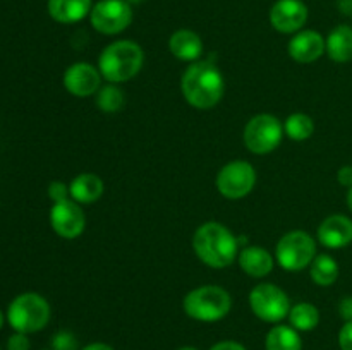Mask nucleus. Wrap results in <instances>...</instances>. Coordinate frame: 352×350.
I'll use <instances>...</instances> for the list:
<instances>
[{
  "label": "nucleus",
  "instance_id": "obj_29",
  "mask_svg": "<svg viewBox=\"0 0 352 350\" xmlns=\"http://www.w3.org/2000/svg\"><path fill=\"white\" fill-rule=\"evenodd\" d=\"M339 347L340 350H352V321H346V325L340 328Z\"/></svg>",
  "mask_w": 352,
  "mask_h": 350
},
{
  "label": "nucleus",
  "instance_id": "obj_25",
  "mask_svg": "<svg viewBox=\"0 0 352 350\" xmlns=\"http://www.w3.org/2000/svg\"><path fill=\"white\" fill-rule=\"evenodd\" d=\"M96 105L105 113L120 112L126 105V96L122 89L117 88L116 84H107L96 93Z\"/></svg>",
  "mask_w": 352,
  "mask_h": 350
},
{
  "label": "nucleus",
  "instance_id": "obj_23",
  "mask_svg": "<svg viewBox=\"0 0 352 350\" xmlns=\"http://www.w3.org/2000/svg\"><path fill=\"white\" fill-rule=\"evenodd\" d=\"M289 323L298 331H311L320 323V311L309 302H301L289 311Z\"/></svg>",
  "mask_w": 352,
  "mask_h": 350
},
{
  "label": "nucleus",
  "instance_id": "obj_34",
  "mask_svg": "<svg viewBox=\"0 0 352 350\" xmlns=\"http://www.w3.org/2000/svg\"><path fill=\"white\" fill-rule=\"evenodd\" d=\"M347 206L352 211V187H349V192H347Z\"/></svg>",
  "mask_w": 352,
  "mask_h": 350
},
{
  "label": "nucleus",
  "instance_id": "obj_13",
  "mask_svg": "<svg viewBox=\"0 0 352 350\" xmlns=\"http://www.w3.org/2000/svg\"><path fill=\"white\" fill-rule=\"evenodd\" d=\"M102 74L95 65L88 62H76L64 72V86L71 95L86 98L98 93Z\"/></svg>",
  "mask_w": 352,
  "mask_h": 350
},
{
  "label": "nucleus",
  "instance_id": "obj_11",
  "mask_svg": "<svg viewBox=\"0 0 352 350\" xmlns=\"http://www.w3.org/2000/svg\"><path fill=\"white\" fill-rule=\"evenodd\" d=\"M50 223L57 235L64 239H76L85 232L86 218L79 202L74 199H64L52 206Z\"/></svg>",
  "mask_w": 352,
  "mask_h": 350
},
{
  "label": "nucleus",
  "instance_id": "obj_18",
  "mask_svg": "<svg viewBox=\"0 0 352 350\" xmlns=\"http://www.w3.org/2000/svg\"><path fill=\"white\" fill-rule=\"evenodd\" d=\"M91 0H48V14L54 21L72 24L91 12Z\"/></svg>",
  "mask_w": 352,
  "mask_h": 350
},
{
  "label": "nucleus",
  "instance_id": "obj_7",
  "mask_svg": "<svg viewBox=\"0 0 352 350\" xmlns=\"http://www.w3.org/2000/svg\"><path fill=\"white\" fill-rule=\"evenodd\" d=\"M284 136V126L270 113L254 115L244 127V144L254 154H267L277 150Z\"/></svg>",
  "mask_w": 352,
  "mask_h": 350
},
{
  "label": "nucleus",
  "instance_id": "obj_3",
  "mask_svg": "<svg viewBox=\"0 0 352 350\" xmlns=\"http://www.w3.org/2000/svg\"><path fill=\"white\" fill-rule=\"evenodd\" d=\"M144 62L143 48L131 40L113 41L103 48L98 58V71L112 84L126 82L141 71Z\"/></svg>",
  "mask_w": 352,
  "mask_h": 350
},
{
  "label": "nucleus",
  "instance_id": "obj_6",
  "mask_svg": "<svg viewBox=\"0 0 352 350\" xmlns=\"http://www.w3.org/2000/svg\"><path fill=\"white\" fill-rule=\"evenodd\" d=\"M275 257L285 271L305 270L316 257L315 239L305 230H292L278 240Z\"/></svg>",
  "mask_w": 352,
  "mask_h": 350
},
{
  "label": "nucleus",
  "instance_id": "obj_36",
  "mask_svg": "<svg viewBox=\"0 0 352 350\" xmlns=\"http://www.w3.org/2000/svg\"><path fill=\"white\" fill-rule=\"evenodd\" d=\"M2 326H3V314L2 311H0V329H2Z\"/></svg>",
  "mask_w": 352,
  "mask_h": 350
},
{
  "label": "nucleus",
  "instance_id": "obj_33",
  "mask_svg": "<svg viewBox=\"0 0 352 350\" xmlns=\"http://www.w3.org/2000/svg\"><path fill=\"white\" fill-rule=\"evenodd\" d=\"M81 350H113V349L110 345H107V343L95 342V343H89V345H86L85 349H81Z\"/></svg>",
  "mask_w": 352,
  "mask_h": 350
},
{
  "label": "nucleus",
  "instance_id": "obj_32",
  "mask_svg": "<svg viewBox=\"0 0 352 350\" xmlns=\"http://www.w3.org/2000/svg\"><path fill=\"white\" fill-rule=\"evenodd\" d=\"M339 312L346 321H352V297H346L340 301Z\"/></svg>",
  "mask_w": 352,
  "mask_h": 350
},
{
  "label": "nucleus",
  "instance_id": "obj_1",
  "mask_svg": "<svg viewBox=\"0 0 352 350\" xmlns=\"http://www.w3.org/2000/svg\"><path fill=\"white\" fill-rule=\"evenodd\" d=\"M181 86L189 105L198 110H208L219 105L226 91L222 72L210 60L189 65L182 75Z\"/></svg>",
  "mask_w": 352,
  "mask_h": 350
},
{
  "label": "nucleus",
  "instance_id": "obj_15",
  "mask_svg": "<svg viewBox=\"0 0 352 350\" xmlns=\"http://www.w3.org/2000/svg\"><path fill=\"white\" fill-rule=\"evenodd\" d=\"M318 240L329 249H340L352 242V220L344 215H332L318 226Z\"/></svg>",
  "mask_w": 352,
  "mask_h": 350
},
{
  "label": "nucleus",
  "instance_id": "obj_19",
  "mask_svg": "<svg viewBox=\"0 0 352 350\" xmlns=\"http://www.w3.org/2000/svg\"><path fill=\"white\" fill-rule=\"evenodd\" d=\"M325 51L333 62H349L352 58V27L347 24L333 27L325 40Z\"/></svg>",
  "mask_w": 352,
  "mask_h": 350
},
{
  "label": "nucleus",
  "instance_id": "obj_12",
  "mask_svg": "<svg viewBox=\"0 0 352 350\" xmlns=\"http://www.w3.org/2000/svg\"><path fill=\"white\" fill-rule=\"evenodd\" d=\"M308 21V7L301 0H277L270 9V24L278 33H298Z\"/></svg>",
  "mask_w": 352,
  "mask_h": 350
},
{
  "label": "nucleus",
  "instance_id": "obj_9",
  "mask_svg": "<svg viewBox=\"0 0 352 350\" xmlns=\"http://www.w3.org/2000/svg\"><path fill=\"white\" fill-rule=\"evenodd\" d=\"M256 184V170L244 160L227 163L217 175V189L227 199H241L250 194Z\"/></svg>",
  "mask_w": 352,
  "mask_h": 350
},
{
  "label": "nucleus",
  "instance_id": "obj_28",
  "mask_svg": "<svg viewBox=\"0 0 352 350\" xmlns=\"http://www.w3.org/2000/svg\"><path fill=\"white\" fill-rule=\"evenodd\" d=\"M31 343L26 333L16 331L7 340V350H30Z\"/></svg>",
  "mask_w": 352,
  "mask_h": 350
},
{
  "label": "nucleus",
  "instance_id": "obj_4",
  "mask_svg": "<svg viewBox=\"0 0 352 350\" xmlns=\"http://www.w3.org/2000/svg\"><path fill=\"white\" fill-rule=\"evenodd\" d=\"M184 312L189 318L203 323L220 321L232 307V297L219 285H203L184 297Z\"/></svg>",
  "mask_w": 352,
  "mask_h": 350
},
{
  "label": "nucleus",
  "instance_id": "obj_20",
  "mask_svg": "<svg viewBox=\"0 0 352 350\" xmlns=\"http://www.w3.org/2000/svg\"><path fill=\"white\" fill-rule=\"evenodd\" d=\"M71 198L81 205H91L103 194V180L96 174H81L69 185Z\"/></svg>",
  "mask_w": 352,
  "mask_h": 350
},
{
  "label": "nucleus",
  "instance_id": "obj_38",
  "mask_svg": "<svg viewBox=\"0 0 352 350\" xmlns=\"http://www.w3.org/2000/svg\"><path fill=\"white\" fill-rule=\"evenodd\" d=\"M43 350H52V349H43Z\"/></svg>",
  "mask_w": 352,
  "mask_h": 350
},
{
  "label": "nucleus",
  "instance_id": "obj_5",
  "mask_svg": "<svg viewBox=\"0 0 352 350\" xmlns=\"http://www.w3.org/2000/svg\"><path fill=\"white\" fill-rule=\"evenodd\" d=\"M7 321L19 333H36L50 321V305L41 295L26 292L10 302L7 309Z\"/></svg>",
  "mask_w": 352,
  "mask_h": 350
},
{
  "label": "nucleus",
  "instance_id": "obj_27",
  "mask_svg": "<svg viewBox=\"0 0 352 350\" xmlns=\"http://www.w3.org/2000/svg\"><path fill=\"white\" fill-rule=\"evenodd\" d=\"M71 194V191H69L67 185L64 184V182H52L50 185H48V196H50V199L54 202H58V201H64V199H69L67 196Z\"/></svg>",
  "mask_w": 352,
  "mask_h": 350
},
{
  "label": "nucleus",
  "instance_id": "obj_35",
  "mask_svg": "<svg viewBox=\"0 0 352 350\" xmlns=\"http://www.w3.org/2000/svg\"><path fill=\"white\" fill-rule=\"evenodd\" d=\"M177 350H198V349H196V347H181V349Z\"/></svg>",
  "mask_w": 352,
  "mask_h": 350
},
{
  "label": "nucleus",
  "instance_id": "obj_22",
  "mask_svg": "<svg viewBox=\"0 0 352 350\" xmlns=\"http://www.w3.org/2000/svg\"><path fill=\"white\" fill-rule=\"evenodd\" d=\"M309 266H311L309 268L311 280L316 285H320V287H330L339 278V264L329 254H320V256H316Z\"/></svg>",
  "mask_w": 352,
  "mask_h": 350
},
{
  "label": "nucleus",
  "instance_id": "obj_31",
  "mask_svg": "<svg viewBox=\"0 0 352 350\" xmlns=\"http://www.w3.org/2000/svg\"><path fill=\"white\" fill-rule=\"evenodd\" d=\"M337 180L340 182L346 187H352V167L347 165V167H342L339 172H337Z\"/></svg>",
  "mask_w": 352,
  "mask_h": 350
},
{
  "label": "nucleus",
  "instance_id": "obj_16",
  "mask_svg": "<svg viewBox=\"0 0 352 350\" xmlns=\"http://www.w3.org/2000/svg\"><path fill=\"white\" fill-rule=\"evenodd\" d=\"M239 266L250 277H267L274 270V256L263 247L248 246L239 253Z\"/></svg>",
  "mask_w": 352,
  "mask_h": 350
},
{
  "label": "nucleus",
  "instance_id": "obj_10",
  "mask_svg": "<svg viewBox=\"0 0 352 350\" xmlns=\"http://www.w3.org/2000/svg\"><path fill=\"white\" fill-rule=\"evenodd\" d=\"M91 26L102 34H117L133 21V9L126 0H100L89 12Z\"/></svg>",
  "mask_w": 352,
  "mask_h": 350
},
{
  "label": "nucleus",
  "instance_id": "obj_21",
  "mask_svg": "<svg viewBox=\"0 0 352 350\" xmlns=\"http://www.w3.org/2000/svg\"><path fill=\"white\" fill-rule=\"evenodd\" d=\"M267 350H302L301 336L292 326L278 325L268 331L265 340Z\"/></svg>",
  "mask_w": 352,
  "mask_h": 350
},
{
  "label": "nucleus",
  "instance_id": "obj_8",
  "mask_svg": "<svg viewBox=\"0 0 352 350\" xmlns=\"http://www.w3.org/2000/svg\"><path fill=\"white\" fill-rule=\"evenodd\" d=\"M250 305L254 316L267 323H278L291 311L289 295L274 283H260L251 290Z\"/></svg>",
  "mask_w": 352,
  "mask_h": 350
},
{
  "label": "nucleus",
  "instance_id": "obj_24",
  "mask_svg": "<svg viewBox=\"0 0 352 350\" xmlns=\"http://www.w3.org/2000/svg\"><path fill=\"white\" fill-rule=\"evenodd\" d=\"M284 132L294 141H306L315 132V122L306 113H292L284 124Z\"/></svg>",
  "mask_w": 352,
  "mask_h": 350
},
{
  "label": "nucleus",
  "instance_id": "obj_26",
  "mask_svg": "<svg viewBox=\"0 0 352 350\" xmlns=\"http://www.w3.org/2000/svg\"><path fill=\"white\" fill-rule=\"evenodd\" d=\"M52 350H79L78 338L67 329L57 331L52 336Z\"/></svg>",
  "mask_w": 352,
  "mask_h": 350
},
{
  "label": "nucleus",
  "instance_id": "obj_17",
  "mask_svg": "<svg viewBox=\"0 0 352 350\" xmlns=\"http://www.w3.org/2000/svg\"><path fill=\"white\" fill-rule=\"evenodd\" d=\"M168 48L172 55L179 60L195 62L201 57L203 54V41L199 34L191 30H179L168 40Z\"/></svg>",
  "mask_w": 352,
  "mask_h": 350
},
{
  "label": "nucleus",
  "instance_id": "obj_14",
  "mask_svg": "<svg viewBox=\"0 0 352 350\" xmlns=\"http://www.w3.org/2000/svg\"><path fill=\"white\" fill-rule=\"evenodd\" d=\"M325 38L318 31H299L289 41V55L299 64H311L325 54Z\"/></svg>",
  "mask_w": 352,
  "mask_h": 350
},
{
  "label": "nucleus",
  "instance_id": "obj_37",
  "mask_svg": "<svg viewBox=\"0 0 352 350\" xmlns=\"http://www.w3.org/2000/svg\"><path fill=\"white\" fill-rule=\"evenodd\" d=\"M126 2H129V3H141V2H143V0H126Z\"/></svg>",
  "mask_w": 352,
  "mask_h": 350
},
{
  "label": "nucleus",
  "instance_id": "obj_30",
  "mask_svg": "<svg viewBox=\"0 0 352 350\" xmlns=\"http://www.w3.org/2000/svg\"><path fill=\"white\" fill-rule=\"evenodd\" d=\"M210 350H246V347L234 340H223V342L215 343Z\"/></svg>",
  "mask_w": 352,
  "mask_h": 350
},
{
  "label": "nucleus",
  "instance_id": "obj_2",
  "mask_svg": "<svg viewBox=\"0 0 352 350\" xmlns=\"http://www.w3.org/2000/svg\"><path fill=\"white\" fill-rule=\"evenodd\" d=\"M192 247L201 263L210 268H227L237 257L239 240L227 229L217 222L203 223L192 235Z\"/></svg>",
  "mask_w": 352,
  "mask_h": 350
}]
</instances>
